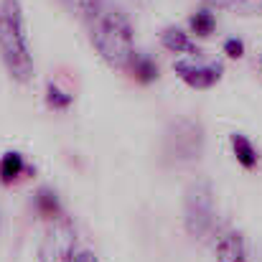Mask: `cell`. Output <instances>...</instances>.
Returning a JSON list of instances; mask_svg holds the SVG:
<instances>
[{"instance_id": "5", "label": "cell", "mask_w": 262, "mask_h": 262, "mask_svg": "<svg viewBox=\"0 0 262 262\" xmlns=\"http://www.w3.org/2000/svg\"><path fill=\"white\" fill-rule=\"evenodd\" d=\"M77 252V229L69 216L51 219L38 245V262H72Z\"/></svg>"}, {"instance_id": "9", "label": "cell", "mask_w": 262, "mask_h": 262, "mask_svg": "<svg viewBox=\"0 0 262 262\" xmlns=\"http://www.w3.org/2000/svg\"><path fill=\"white\" fill-rule=\"evenodd\" d=\"M26 173H28V166H26V158L18 150L3 153V158H0V183L3 186L15 183L18 178H23Z\"/></svg>"}, {"instance_id": "2", "label": "cell", "mask_w": 262, "mask_h": 262, "mask_svg": "<svg viewBox=\"0 0 262 262\" xmlns=\"http://www.w3.org/2000/svg\"><path fill=\"white\" fill-rule=\"evenodd\" d=\"M0 59L13 82L28 84L33 79V54L20 0H0Z\"/></svg>"}, {"instance_id": "20", "label": "cell", "mask_w": 262, "mask_h": 262, "mask_svg": "<svg viewBox=\"0 0 262 262\" xmlns=\"http://www.w3.org/2000/svg\"><path fill=\"white\" fill-rule=\"evenodd\" d=\"M260 74H262V59H260Z\"/></svg>"}, {"instance_id": "12", "label": "cell", "mask_w": 262, "mask_h": 262, "mask_svg": "<svg viewBox=\"0 0 262 262\" xmlns=\"http://www.w3.org/2000/svg\"><path fill=\"white\" fill-rule=\"evenodd\" d=\"M33 206H36V211H38L43 219H49V222H51V219H59V216L64 214L56 191H54V188H46V186H41V188L36 191V196H33Z\"/></svg>"}, {"instance_id": "14", "label": "cell", "mask_w": 262, "mask_h": 262, "mask_svg": "<svg viewBox=\"0 0 262 262\" xmlns=\"http://www.w3.org/2000/svg\"><path fill=\"white\" fill-rule=\"evenodd\" d=\"M64 5H67V10L72 13V15H77L82 23H92L99 13H102V8H104V0H61Z\"/></svg>"}, {"instance_id": "19", "label": "cell", "mask_w": 262, "mask_h": 262, "mask_svg": "<svg viewBox=\"0 0 262 262\" xmlns=\"http://www.w3.org/2000/svg\"><path fill=\"white\" fill-rule=\"evenodd\" d=\"M135 3H138V5H148L150 0H135Z\"/></svg>"}, {"instance_id": "18", "label": "cell", "mask_w": 262, "mask_h": 262, "mask_svg": "<svg viewBox=\"0 0 262 262\" xmlns=\"http://www.w3.org/2000/svg\"><path fill=\"white\" fill-rule=\"evenodd\" d=\"M72 262H99V260H97V255H94V252H89V250H79V252H74Z\"/></svg>"}, {"instance_id": "10", "label": "cell", "mask_w": 262, "mask_h": 262, "mask_svg": "<svg viewBox=\"0 0 262 262\" xmlns=\"http://www.w3.org/2000/svg\"><path fill=\"white\" fill-rule=\"evenodd\" d=\"M161 43H163V49L171 51V54H196V46H193L191 36H188L183 28H178V26L163 28Z\"/></svg>"}, {"instance_id": "15", "label": "cell", "mask_w": 262, "mask_h": 262, "mask_svg": "<svg viewBox=\"0 0 262 262\" xmlns=\"http://www.w3.org/2000/svg\"><path fill=\"white\" fill-rule=\"evenodd\" d=\"M188 28H191V33L206 38V36L214 33V28H216V18H214V13H211L209 8H201V10H196V13L188 18Z\"/></svg>"}, {"instance_id": "1", "label": "cell", "mask_w": 262, "mask_h": 262, "mask_svg": "<svg viewBox=\"0 0 262 262\" xmlns=\"http://www.w3.org/2000/svg\"><path fill=\"white\" fill-rule=\"evenodd\" d=\"M89 41L99 59L110 69L125 72L135 54V33L127 13L115 5H104L102 13L89 23Z\"/></svg>"}, {"instance_id": "6", "label": "cell", "mask_w": 262, "mask_h": 262, "mask_svg": "<svg viewBox=\"0 0 262 262\" xmlns=\"http://www.w3.org/2000/svg\"><path fill=\"white\" fill-rule=\"evenodd\" d=\"M173 72L176 77L188 84L191 89H211L214 84L222 82L224 77V64L211 61V64H196V61H183L178 59L173 61Z\"/></svg>"}, {"instance_id": "16", "label": "cell", "mask_w": 262, "mask_h": 262, "mask_svg": "<svg viewBox=\"0 0 262 262\" xmlns=\"http://www.w3.org/2000/svg\"><path fill=\"white\" fill-rule=\"evenodd\" d=\"M46 104H49L51 110H56V112H64V110L72 107V94L64 92L56 82H49V84H46Z\"/></svg>"}, {"instance_id": "4", "label": "cell", "mask_w": 262, "mask_h": 262, "mask_svg": "<svg viewBox=\"0 0 262 262\" xmlns=\"http://www.w3.org/2000/svg\"><path fill=\"white\" fill-rule=\"evenodd\" d=\"M214 186L206 178H196L183 193V227L191 239H206L214 229Z\"/></svg>"}, {"instance_id": "3", "label": "cell", "mask_w": 262, "mask_h": 262, "mask_svg": "<svg viewBox=\"0 0 262 262\" xmlns=\"http://www.w3.org/2000/svg\"><path fill=\"white\" fill-rule=\"evenodd\" d=\"M204 148H206L204 125L193 117H178L163 133L161 158L168 168H186L204 156Z\"/></svg>"}, {"instance_id": "21", "label": "cell", "mask_w": 262, "mask_h": 262, "mask_svg": "<svg viewBox=\"0 0 262 262\" xmlns=\"http://www.w3.org/2000/svg\"><path fill=\"white\" fill-rule=\"evenodd\" d=\"M0 227H3V222H0Z\"/></svg>"}, {"instance_id": "11", "label": "cell", "mask_w": 262, "mask_h": 262, "mask_svg": "<svg viewBox=\"0 0 262 262\" xmlns=\"http://www.w3.org/2000/svg\"><path fill=\"white\" fill-rule=\"evenodd\" d=\"M232 153H234V158H237V163L242 166V168H255L257 163H260V156H257V148L252 145V140L247 138V135H242V133H234L232 135Z\"/></svg>"}, {"instance_id": "8", "label": "cell", "mask_w": 262, "mask_h": 262, "mask_svg": "<svg viewBox=\"0 0 262 262\" xmlns=\"http://www.w3.org/2000/svg\"><path fill=\"white\" fill-rule=\"evenodd\" d=\"M125 72H130V77H133L138 84H153V82L158 79V74H161L158 64H156L148 54H140V51L133 54V59H130V64H127Z\"/></svg>"}, {"instance_id": "13", "label": "cell", "mask_w": 262, "mask_h": 262, "mask_svg": "<svg viewBox=\"0 0 262 262\" xmlns=\"http://www.w3.org/2000/svg\"><path fill=\"white\" fill-rule=\"evenodd\" d=\"M209 8L229 10L239 15H262V0H204Z\"/></svg>"}, {"instance_id": "7", "label": "cell", "mask_w": 262, "mask_h": 262, "mask_svg": "<svg viewBox=\"0 0 262 262\" xmlns=\"http://www.w3.org/2000/svg\"><path fill=\"white\" fill-rule=\"evenodd\" d=\"M216 262H250L247 257V239L239 229H227L219 234L214 245Z\"/></svg>"}, {"instance_id": "17", "label": "cell", "mask_w": 262, "mask_h": 262, "mask_svg": "<svg viewBox=\"0 0 262 262\" xmlns=\"http://www.w3.org/2000/svg\"><path fill=\"white\" fill-rule=\"evenodd\" d=\"M224 54L229 59H242L245 56V41L242 38H227L224 41Z\"/></svg>"}]
</instances>
